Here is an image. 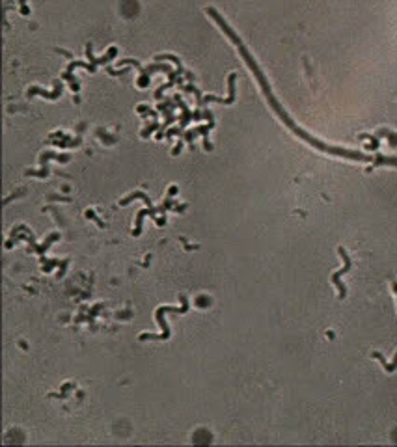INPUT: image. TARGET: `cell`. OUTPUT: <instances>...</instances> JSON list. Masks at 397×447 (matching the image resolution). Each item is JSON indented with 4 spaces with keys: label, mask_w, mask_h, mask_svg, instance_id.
Returning a JSON list of instances; mask_svg holds the SVG:
<instances>
[{
    "label": "cell",
    "mask_w": 397,
    "mask_h": 447,
    "mask_svg": "<svg viewBox=\"0 0 397 447\" xmlns=\"http://www.w3.org/2000/svg\"><path fill=\"white\" fill-rule=\"evenodd\" d=\"M207 13L214 19V21H216V23H219V26L222 28V32H224V34H226V36L230 37V39H232L233 44H235V47H237V50L241 53V56L245 58L246 66L250 68V71L254 73V77L257 79V82H259V88H261L263 95H265V97H267V101H269L270 108H273V111L276 112V116L280 117L281 122L286 123V127H288V129L293 131L295 135L299 136V138H302L304 142H308L310 146H313L315 149H319V151H323V153L336 155V157H345V159H353V160H362V162H371L373 157H369V155H364V153H360V151H353V149H345V147L330 146V144H324V142L317 140V138H313V136L310 135L308 131L300 129L299 125H297V123H295L293 120H291V116H289L288 112L281 108V104L278 103V99L275 97V93H273V90H270L269 80H267L265 73L261 71V68H259V66L256 64L254 56H252L250 53H248V49H246L245 44H243V39H241V37H239L237 34H235V32H233L232 28H230V25H228L224 19L220 17L219 13L214 12L213 8H209Z\"/></svg>",
    "instance_id": "obj_1"
},
{
    "label": "cell",
    "mask_w": 397,
    "mask_h": 447,
    "mask_svg": "<svg viewBox=\"0 0 397 447\" xmlns=\"http://www.w3.org/2000/svg\"><path fill=\"white\" fill-rule=\"evenodd\" d=\"M340 256H342L343 259V269L340 270V272H336V274H332V283L338 287V293H340V298H345V294H347V291H345V287H343L342 283V276L347 274L349 270H351V267H353V263H351V258L347 256V251H345V248H340Z\"/></svg>",
    "instance_id": "obj_2"
},
{
    "label": "cell",
    "mask_w": 397,
    "mask_h": 447,
    "mask_svg": "<svg viewBox=\"0 0 397 447\" xmlns=\"http://www.w3.org/2000/svg\"><path fill=\"white\" fill-rule=\"evenodd\" d=\"M375 358H377V360H380V363H382V365H385V369L386 371H388V373H394V371H396V368H397V354H396V358H394V361H391V363H386L385 361V358H382V356L379 354V352H375Z\"/></svg>",
    "instance_id": "obj_3"
},
{
    "label": "cell",
    "mask_w": 397,
    "mask_h": 447,
    "mask_svg": "<svg viewBox=\"0 0 397 447\" xmlns=\"http://www.w3.org/2000/svg\"><path fill=\"white\" fill-rule=\"evenodd\" d=\"M394 289H396V293H397V282H394Z\"/></svg>",
    "instance_id": "obj_4"
}]
</instances>
